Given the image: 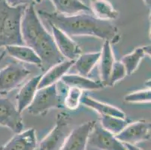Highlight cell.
I'll list each match as a JSON object with an SVG mask.
<instances>
[{
  "instance_id": "1",
  "label": "cell",
  "mask_w": 151,
  "mask_h": 150,
  "mask_svg": "<svg viewBox=\"0 0 151 150\" xmlns=\"http://www.w3.org/2000/svg\"><path fill=\"white\" fill-rule=\"evenodd\" d=\"M47 23L54 25L69 37L93 36L107 41L114 45L120 41L119 29L111 21L99 20L93 15L81 13L72 16H64L57 12L38 10Z\"/></svg>"
},
{
  "instance_id": "2",
  "label": "cell",
  "mask_w": 151,
  "mask_h": 150,
  "mask_svg": "<svg viewBox=\"0 0 151 150\" xmlns=\"http://www.w3.org/2000/svg\"><path fill=\"white\" fill-rule=\"evenodd\" d=\"M21 35L23 44L29 47L42 60L41 68L48 70L65 60L55 44L35 10V5L26 8L21 20Z\"/></svg>"
},
{
  "instance_id": "3",
  "label": "cell",
  "mask_w": 151,
  "mask_h": 150,
  "mask_svg": "<svg viewBox=\"0 0 151 150\" xmlns=\"http://www.w3.org/2000/svg\"><path fill=\"white\" fill-rule=\"evenodd\" d=\"M27 7H12L5 0H0V48L24 44L21 35V20Z\"/></svg>"
},
{
  "instance_id": "4",
  "label": "cell",
  "mask_w": 151,
  "mask_h": 150,
  "mask_svg": "<svg viewBox=\"0 0 151 150\" xmlns=\"http://www.w3.org/2000/svg\"><path fill=\"white\" fill-rule=\"evenodd\" d=\"M63 101L64 97L60 94L58 83H55L38 89L27 110L31 115L45 116L52 109L63 108Z\"/></svg>"
},
{
  "instance_id": "5",
  "label": "cell",
  "mask_w": 151,
  "mask_h": 150,
  "mask_svg": "<svg viewBox=\"0 0 151 150\" xmlns=\"http://www.w3.org/2000/svg\"><path fill=\"white\" fill-rule=\"evenodd\" d=\"M71 117L68 113L57 114L54 127L41 141L38 150H60L71 131Z\"/></svg>"
},
{
  "instance_id": "6",
  "label": "cell",
  "mask_w": 151,
  "mask_h": 150,
  "mask_svg": "<svg viewBox=\"0 0 151 150\" xmlns=\"http://www.w3.org/2000/svg\"><path fill=\"white\" fill-rule=\"evenodd\" d=\"M31 74L23 65L12 62L0 70V93L7 94L18 87Z\"/></svg>"
},
{
  "instance_id": "7",
  "label": "cell",
  "mask_w": 151,
  "mask_h": 150,
  "mask_svg": "<svg viewBox=\"0 0 151 150\" xmlns=\"http://www.w3.org/2000/svg\"><path fill=\"white\" fill-rule=\"evenodd\" d=\"M87 146L99 150H127L115 135L103 128L96 121L89 134Z\"/></svg>"
},
{
  "instance_id": "8",
  "label": "cell",
  "mask_w": 151,
  "mask_h": 150,
  "mask_svg": "<svg viewBox=\"0 0 151 150\" xmlns=\"http://www.w3.org/2000/svg\"><path fill=\"white\" fill-rule=\"evenodd\" d=\"M150 123L145 120L129 122L115 137L123 144L135 145L150 139Z\"/></svg>"
},
{
  "instance_id": "9",
  "label": "cell",
  "mask_w": 151,
  "mask_h": 150,
  "mask_svg": "<svg viewBox=\"0 0 151 150\" xmlns=\"http://www.w3.org/2000/svg\"><path fill=\"white\" fill-rule=\"evenodd\" d=\"M0 126L18 134L23 131V120L21 113L10 99L0 98Z\"/></svg>"
},
{
  "instance_id": "10",
  "label": "cell",
  "mask_w": 151,
  "mask_h": 150,
  "mask_svg": "<svg viewBox=\"0 0 151 150\" xmlns=\"http://www.w3.org/2000/svg\"><path fill=\"white\" fill-rule=\"evenodd\" d=\"M49 25L51 28L52 36L55 44L62 56L68 60H76L82 53L80 46L71 39V37L59 29L54 25L50 23Z\"/></svg>"
},
{
  "instance_id": "11",
  "label": "cell",
  "mask_w": 151,
  "mask_h": 150,
  "mask_svg": "<svg viewBox=\"0 0 151 150\" xmlns=\"http://www.w3.org/2000/svg\"><path fill=\"white\" fill-rule=\"evenodd\" d=\"M96 121H88L70 132L60 150H86L89 134Z\"/></svg>"
},
{
  "instance_id": "12",
  "label": "cell",
  "mask_w": 151,
  "mask_h": 150,
  "mask_svg": "<svg viewBox=\"0 0 151 150\" xmlns=\"http://www.w3.org/2000/svg\"><path fill=\"white\" fill-rule=\"evenodd\" d=\"M37 139L34 128H29L15 135L0 150H36Z\"/></svg>"
},
{
  "instance_id": "13",
  "label": "cell",
  "mask_w": 151,
  "mask_h": 150,
  "mask_svg": "<svg viewBox=\"0 0 151 150\" xmlns=\"http://www.w3.org/2000/svg\"><path fill=\"white\" fill-rule=\"evenodd\" d=\"M100 52L101 55L98 62L100 82L104 86H108L111 69L115 62L114 54L111 44L107 41H104L102 49Z\"/></svg>"
},
{
  "instance_id": "14",
  "label": "cell",
  "mask_w": 151,
  "mask_h": 150,
  "mask_svg": "<svg viewBox=\"0 0 151 150\" xmlns=\"http://www.w3.org/2000/svg\"><path fill=\"white\" fill-rule=\"evenodd\" d=\"M75 62V60H65L47 70L46 73L42 76L40 82L38 83V89L60 82L61 78L65 75L68 70L74 65Z\"/></svg>"
},
{
  "instance_id": "15",
  "label": "cell",
  "mask_w": 151,
  "mask_h": 150,
  "mask_svg": "<svg viewBox=\"0 0 151 150\" xmlns=\"http://www.w3.org/2000/svg\"><path fill=\"white\" fill-rule=\"evenodd\" d=\"M42 75H38L29 80L17 95V109L21 113L29 106L38 90V83Z\"/></svg>"
},
{
  "instance_id": "16",
  "label": "cell",
  "mask_w": 151,
  "mask_h": 150,
  "mask_svg": "<svg viewBox=\"0 0 151 150\" xmlns=\"http://www.w3.org/2000/svg\"><path fill=\"white\" fill-rule=\"evenodd\" d=\"M60 82L67 87H76L82 91L99 90L105 87L100 81L93 80L79 74H65L61 78Z\"/></svg>"
},
{
  "instance_id": "17",
  "label": "cell",
  "mask_w": 151,
  "mask_h": 150,
  "mask_svg": "<svg viewBox=\"0 0 151 150\" xmlns=\"http://www.w3.org/2000/svg\"><path fill=\"white\" fill-rule=\"evenodd\" d=\"M81 103L97 112L100 116H116L123 119L126 118L125 113L120 108L106 103L101 102L86 95L82 96Z\"/></svg>"
},
{
  "instance_id": "18",
  "label": "cell",
  "mask_w": 151,
  "mask_h": 150,
  "mask_svg": "<svg viewBox=\"0 0 151 150\" xmlns=\"http://www.w3.org/2000/svg\"><path fill=\"white\" fill-rule=\"evenodd\" d=\"M57 13L64 16H72L81 13H89L90 8L81 0H51Z\"/></svg>"
},
{
  "instance_id": "19",
  "label": "cell",
  "mask_w": 151,
  "mask_h": 150,
  "mask_svg": "<svg viewBox=\"0 0 151 150\" xmlns=\"http://www.w3.org/2000/svg\"><path fill=\"white\" fill-rule=\"evenodd\" d=\"M6 52L12 57L23 62L42 66V60L33 50L27 45H12L5 47Z\"/></svg>"
},
{
  "instance_id": "20",
  "label": "cell",
  "mask_w": 151,
  "mask_h": 150,
  "mask_svg": "<svg viewBox=\"0 0 151 150\" xmlns=\"http://www.w3.org/2000/svg\"><path fill=\"white\" fill-rule=\"evenodd\" d=\"M90 11L99 20L111 21L117 18L119 13L108 0H90Z\"/></svg>"
},
{
  "instance_id": "21",
  "label": "cell",
  "mask_w": 151,
  "mask_h": 150,
  "mask_svg": "<svg viewBox=\"0 0 151 150\" xmlns=\"http://www.w3.org/2000/svg\"><path fill=\"white\" fill-rule=\"evenodd\" d=\"M100 55H101L100 51L81 55L75 60L73 65L75 66L78 74L83 77H88L93 68L98 64Z\"/></svg>"
},
{
  "instance_id": "22",
  "label": "cell",
  "mask_w": 151,
  "mask_h": 150,
  "mask_svg": "<svg viewBox=\"0 0 151 150\" xmlns=\"http://www.w3.org/2000/svg\"><path fill=\"white\" fill-rule=\"evenodd\" d=\"M127 118H120L112 116H101L99 123L105 128L114 135H116L125 128L129 123Z\"/></svg>"
},
{
  "instance_id": "23",
  "label": "cell",
  "mask_w": 151,
  "mask_h": 150,
  "mask_svg": "<svg viewBox=\"0 0 151 150\" xmlns=\"http://www.w3.org/2000/svg\"><path fill=\"white\" fill-rule=\"evenodd\" d=\"M146 56L143 47L135 48L132 53L122 57L121 62L126 68L127 75H131L136 71L141 60Z\"/></svg>"
},
{
  "instance_id": "24",
  "label": "cell",
  "mask_w": 151,
  "mask_h": 150,
  "mask_svg": "<svg viewBox=\"0 0 151 150\" xmlns=\"http://www.w3.org/2000/svg\"><path fill=\"white\" fill-rule=\"evenodd\" d=\"M65 96L64 97V107L70 111H76L81 104L83 96V91L76 87H67Z\"/></svg>"
},
{
  "instance_id": "25",
  "label": "cell",
  "mask_w": 151,
  "mask_h": 150,
  "mask_svg": "<svg viewBox=\"0 0 151 150\" xmlns=\"http://www.w3.org/2000/svg\"><path fill=\"white\" fill-rule=\"evenodd\" d=\"M126 76H127V73L123 63L120 61H115L110 74L108 86L112 87L116 83L124 79Z\"/></svg>"
},
{
  "instance_id": "26",
  "label": "cell",
  "mask_w": 151,
  "mask_h": 150,
  "mask_svg": "<svg viewBox=\"0 0 151 150\" xmlns=\"http://www.w3.org/2000/svg\"><path fill=\"white\" fill-rule=\"evenodd\" d=\"M124 101L128 103H150V89L133 92L125 96Z\"/></svg>"
},
{
  "instance_id": "27",
  "label": "cell",
  "mask_w": 151,
  "mask_h": 150,
  "mask_svg": "<svg viewBox=\"0 0 151 150\" xmlns=\"http://www.w3.org/2000/svg\"><path fill=\"white\" fill-rule=\"evenodd\" d=\"M6 3L12 7H17L21 5L28 6L29 5H35L40 3L43 0H5Z\"/></svg>"
},
{
  "instance_id": "28",
  "label": "cell",
  "mask_w": 151,
  "mask_h": 150,
  "mask_svg": "<svg viewBox=\"0 0 151 150\" xmlns=\"http://www.w3.org/2000/svg\"><path fill=\"white\" fill-rule=\"evenodd\" d=\"M124 146L126 147V149L127 150H142L140 148L137 147L135 145H133V144H123Z\"/></svg>"
},
{
  "instance_id": "29",
  "label": "cell",
  "mask_w": 151,
  "mask_h": 150,
  "mask_svg": "<svg viewBox=\"0 0 151 150\" xmlns=\"http://www.w3.org/2000/svg\"><path fill=\"white\" fill-rule=\"evenodd\" d=\"M144 48V50L145 52V54L147 55V56H150V53H151V48H150V45H147V46L143 47Z\"/></svg>"
},
{
  "instance_id": "30",
  "label": "cell",
  "mask_w": 151,
  "mask_h": 150,
  "mask_svg": "<svg viewBox=\"0 0 151 150\" xmlns=\"http://www.w3.org/2000/svg\"><path fill=\"white\" fill-rule=\"evenodd\" d=\"M144 2H145V3L146 4L147 6L148 7V8H150V5H151V0H143Z\"/></svg>"
},
{
  "instance_id": "31",
  "label": "cell",
  "mask_w": 151,
  "mask_h": 150,
  "mask_svg": "<svg viewBox=\"0 0 151 150\" xmlns=\"http://www.w3.org/2000/svg\"><path fill=\"white\" fill-rule=\"evenodd\" d=\"M4 55H5V53H3L2 55H1V56H0V62H1V60H2V58H3Z\"/></svg>"
}]
</instances>
